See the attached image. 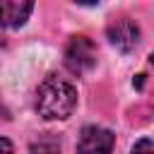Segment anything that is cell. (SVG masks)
I'll use <instances>...</instances> for the list:
<instances>
[{"label":"cell","mask_w":154,"mask_h":154,"mask_svg":"<svg viewBox=\"0 0 154 154\" xmlns=\"http://www.w3.org/2000/svg\"><path fill=\"white\" fill-rule=\"evenodd\" d=\"M77 106V89L72 82L48 75L36 89V111L46 120H65Z\"/></svg>","instance_id":"1"},{"label":"cell","mask_w":154,"mask_h":154,"mask_svg":"<svg viewBox=\"0 0 154 154\" xmlns=\"http://www.w3.org/2000/svg\"><path fill=\"white\" fill-rule=\"evenodd\" d=\"M96 65V43L89 36H72L65 46V67L72 75H87Z\"/></svg>","instance_id":"2"},{"label":"cell","mask_w":154,"mask_h":154,"mask_svg":"<svg viewBox=\"0 0 154 154\" xmlns=\"http://www.w3.org/2000/svg\"><path fill=\"white\" fill-rule=\"evenodd\" d=\"M116 135L101 125H84L77 137V154H113Z\"/></svg>","instance_id":"3"},{"label":"cell","mask_w":154,"mask_h":154,"mask_svg":"<svg viewBox=\"0 0 154 154\" xmlns=\"http://www.w3.org/2000/svg\"><path fill=\"white\" fill-rule=\"evenodd\" d=\"M106 36L120 53H130L140 43V26L130 17H118L106 26Z\"/></svg>","instance_id":"4"},{"label":"cell","mask_w":154,"mask_h":154,"mask_svg":"<svg viewBox=\"0 0 154 154\" xmlns=\"http://www.w3.org/2000/svg\"><path fill=\"white\" fill-rule=\"evenodd\" d=\"M34 10L31 0H0V26L17 29L22 26Z\"/></svg>","instance_id":"5"},{"label":"cell","mask_w":154,"mask_h":154,"mask_svg":"<svg viewBox=\"0 0 154 154\" xmlns=\"http://www.w3.org/2000/svg\"><path fill=\"white\" fill-rule=\"evenodd\" d=\"M31 154H60V137L55 132H41L29 144Z\"/></svg>","instance_id":"6"},{"label":"cell","mask_w":154,"mask_h":154,"mask_svg":"<svg viewBox=\"0 0 154 154\" xmlns=\"http://www.w3.org/2000/svg\"><path fill=\"white\" fill-rule=\"evenodd\" d=\"M130 154H154V147H152V140L149 137H142L140 142H135L132 152Z\"/></svg>","instance_id":"7"},{"label":"cell","mask_w":154,"mask_h":154,"mask_svg":"<svg viewBox=\"0 0 154 154\" xmlns=\"http://www.w3.org/2000/svg\"><path fill=\"white\" fill-rule=\"evenodd\" d=\"M0 154H12V142L7 137H0Z\"/></svg>","instance_id":"8"},{"label":"cell","mask_w":154,"mask_h":154,"mask_svg":"<svg viewBox=\"0 0 154 154\" xmlns=\"http://www.w3.org/2000/svg\"><path fill=\"white\" fill-rule=\"evenodd\" d=\"M0 120H10V111L5 108V103L0 101Z\"/></svg>","instance_id":"9"}]
</instances>
